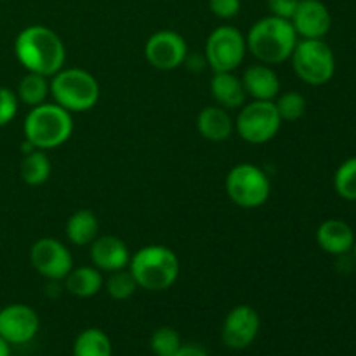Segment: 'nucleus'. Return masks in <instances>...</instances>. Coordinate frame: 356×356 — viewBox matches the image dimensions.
Returning <instances> with one entry per match:
<instances>
[{
    "instance_id": "1",
    "label": "nucleus",
    "mask_w": 356,
    "mask_h": 356,
    "mask_svg": "<svg viewBox=\"0 0 356 356\" xmlns=\"http://www.w3.org/2000/svg\"><path fill=\"white\" fill-rule=\"evenodd\" d=\"M14 54L26 72L51 79L65 68L66 47L59 35L44 24H30L17 33Z\"/></svg>"
},
{
    "instance_id": "2",
    "label": "nucleus",
    "mask_w": 356,
    "mask_h": 356,
    "mask_svg": "<svg viewBox=\"0 0 356 356\" xmlns=\"http://www.w3.org/2000/svg\"><path fill=\"white\" fill-rule=\"evenodd\" d=\"M298 33L291 19L278 16H266L256 21L247 35V51L264 65H280L291 59L298 44Z\"/></svg>"
},
{
    "instance_id": "3",
    "label": "nucleus",
    "mask_w": 356,
    "mask_h": 356,
    "mask_svg": "<svg viewBox=\"0 0 356 356\" xmlns=\"http://www.w3.org/2000/svg\"><path fill=\"white\" fill-rule=\"evenodd\" d=\"M129 271L139 289L163 292L176 284L179 277V257L165 245L141 247L129 261Z\"/></svg>"
},
{
    "instance_id": "4",
    "label": "nucleus",
    "mask_w": 356,
    "mask_h": 356,
    "mask_svg": "<svg viewBox=\"0 0 356 356\" xmlns=\"http://www.w3.org/2000/svg\"><path fill=\"white\" fill-rule=\"evenodd\" d=\"M23 132L24 139L37 149L58 148L65 145L72 136V113L56 103H42L28 111Z\"/></svg>"
},
{
    "instance_id": "5",
    "label": "nucleus",
    "mask_w": 356,
    "mask_h": 356,
    "mask_svg": "<svg viewBox=\"0 0 356 356\" xmlns=\"http://www.w3.org/2000/svg\"><path fill=\"white\" fill-rule=\"evenodd\" d=\"M49 83L54 103L70 113L92 110L99 101V83L87 70L61 68L49 79Z\"/></svg>"
},
{
    "instance_id": "6",
    "label": "nucleus",
    "mask_w": 356,
    "mask_h": 356,
    "mask_svg": "<svg viewBox=\"0 0 356 356\" xmlns=\"http://www.w3.org/2000/svg\"><path fill=\"white\" fill-rule=\"evenodd\" d=\"M296 75L308 86H323L336 72L334 52L322 38H302L291 56Z\"/></svg>"
},
{
    "instance_id": "7",
    "label": "nucleus",
    "mask_w": 356,
    "mask_h": 356,
    "mask_svg": "<svg viewBox=\"0 0 356 356\" xmlns=\"http://www.w3.org/2000/svg\"><path fill=\"white\" fill-rule=\"evenodd\" d=\"M226 193L238 207L257 209L270 198V177L254 163H238L226 176Z\"/></svg>"
},
{
    "instance_id": "8",
    "label": "nucleus",
    "mask_w": 356,
    "mask_h": 356,
    "mask_svg": "<svg viewBox=\"0 0 356 356\" xmlns=\"http://www.w3.org/2000/svg\"><path fill=\"white\" fill-rule=\"evenodd\" d=\"M282 118L275 101H256L245 103L235 118V131L243 141L250 145H264L278 134Z\"/></svg>"
},
{
    "instance_id": "9",
    "label": "nucleus",
    "mask_w": 356,
    "mask_h": 356,
    "mask_svg": "<svg viewBox=\"0 0 356 356\" xmlns=\"http://www.w3.org/2000/svg\"><path fill=\"white\" fill-rule=\"evenodd\" d=\"M247 52V42L242 31L229 24L218 26L207 38L205 59L212 72H233L243 63Z\"/></svg>"
},
{
    "instance_id": "10",
    "label": "nucleus",
    "mask_w": 356,
    "mask_h": 356,
    "mask_svg": "<svg viewBox=\"0 0 356 356\" xmlns=\"http://www.w3.org/2000/svg\"><path fill=\"white\" fill-rule=\"evenodd\" d=\"M31 266L51 282L65 280L72 271L73 259L65 243L56 238H40L31 245Z\"/></svg>"
},
{
    "instance_id": "11",
    "label": "nucleus",
    "mask_w": 356,
    "mask_h": 356,
    "mask_svg": "<svg viewBox=\"0 0 356 356\" xmlns=\"http://www.w3.org/2000/svg\"><path fill=\"white\" fill-rule=\"evenodd\" d=\"M186 40L172 30L156 31L146 40L145 58L156 70L172 72L186 61Z\"/></svg>"
},
{
    "instance_id": "12",
    "label": "nucleus",
    "mask_w": 356,
    "mask_h": 356,
    "mask_svg": "<svg viewBox=\"0 0 356 356\" xmlns=\"http://www.w3.org/2000/svg\"><path fill=\"white\" fill-rule=\"evenodd\" d=\"M40 329L37 312L26 305H9L0 309V337L9 346H21L35 339Z\"/></svg>"
},
{
    "instance_id": "13",
    "label": "nucleus",
    "mask_w": 356,
    "mask_h": 356,
    "mask_svg": "<svg viewBox=\"0 0 356 356\" xmlns=\"http://www.w3.org/2000/svg\"><path fill=\"white\" fill-rule=\"evenodd\" d=\"M261 330L259 313L252 306L240 305L235 306L232 312L226 315L222 323L221 339L226 348L229 350H245L256 341L257 334Z\"/></svg>"
},
{
    "instance_id": "14",
    "label": "nucleus",
    "mask_w": 356,
    "mask_h": 356,
    "mask_svg": "<svg viewBox=\"0 0 356 356\" xmlns=\"http://www.w3.org/2000/svg\"><path fill=\"white\" fill-rule=\"evenodd\" d=\"M291 23L298 37L323 38L332 26V17L322 0H301Z\"/></svg>"
},
{
    "instance_id": "15",
    "label": "nucleus",
    "mask_w": 356,
    "mask_h": 356,
    "mask_svg": "<svg viewBox=\"0 0 356 356\" xmlns=\"http://www.w3.org/2000/svg\"><path fill=\"white\" fill-rule=\"evenodd\" d=\"M89 247L92 266L97 268L99 271H108V273H111V271L124 270V268L129 266L131 252H129L124 240H120L118 236H97Z\"/></svg>"
},
{
    "instance_id": "16",
    "label": "nucleus",
    "mask_w": 356,
    "mask_h": 356,
    "mask_svg": "<svg viewBox=\"0 0 356 356\" xmlns=\"http://www.w3.org/2000/svg\"><path fill=\"white\" fill-rule=\"evenodd\" d=\"M242 83L247 96L256 101H275L280 94V79L270 65H250L243 72Z\"/></svg>"
},
{
    "instance_id": "17",
    "label": "nucleus",
    "mask_w": 356,
    "mask_h": 356,
    "mask_svg": "<svg viewBox=\"0 0 356 356\" xmlns=\"http://www.w3.org/2000/svg\"><path fill=\"white\" fill-rule=\"evenodd\" d=\"M316 242L325 252L332 254V256H343V254L353 250V228L341 219H327L316 232Z\"/></svg>"
},
{
    "instance_id": "18",
    "label": "nucleus",
    "mask_w": 356,
    "mask_h": 356,
    "mask_svg": "<svg viewBox=\"0 0 356 356\" xmlns=\"http://www.w3.org/2000/svg\"><path fill=\"white\" fill-rule=\"evenodd\" d=\"M211 92L218 106L226 110H240L249 97L242 79H238L233 72L214 73L211 80Z\"/></svg>"
},
{
    "instance_id": "19",
    "label": "nucleus",
    "mask_w": 356,
    "mask_h": 356,
    "mask_svg": "<svg viewBox=\"0 0 356 356\" xmlns=\"http://www.w3.org/2000/svg\"><path fill=\"white\" fill-rule=\"evenodd\" d=\"M197 129L202 138L207 141L222 143L229 139L235 131V120L226 108L207 106L198 113Z\"/></svg>"
},
{
    "instance_id": "20",
    "label": "nucleus",
    "mask_w": 356,
    "mask_h": 356,
    "mask_svg": "<svg viewBox=\"0 0 356 356\" xmlns=\"http://www.w3.org/2000/svg\"><path fill=\"white\" fill-rule=\"evenodd\" d=\"M104 287V278L101 271L94 266L72 268L65 278V289L72 296L80 299H89L99 294Z\"/></svg>"
},
{
    "instance_id": "21",
    "label": "nucleus",
    "mask_w": 356,
    "mask_h": 356,
    "mask_svg": "<svg viewBox=\"0 0 356 356\" xmlns=\"http://www.w3.org/2000/svg\"><path fill=\"white\" fill-rule=\"evenodd\" d=\"M66 236L73 245H90L99 236V221L92 211H76L66 222Z\"/></svg>"
},
{
    "instance_id": "22",
    "label": "nucleus",
    "mask_w": 356,
    "mask_h": 356,
    "mask_svg": "<svg viewBox=\"0 0 356 356\" xmlns=\"http://www.w3.org/2000/svg\"><path fill=\"white\" fill-rule=\"evenodd\" d=\"M72 356H113V344L104 330L90 327L76 336Z\"/></svg>"
},
{
    "instance_id": "23",
    "label": "nucleus",
    "mask_w": 356,
    "mask_h": 356,
    "mask_svg": "<svg viewBox=\"0 0 356 356\" xmlns=\"http://www.w3.org/2000/svg\"><path fill=\"white\" fill-rule=\"evenodd\" d=\"M19 176L28 186H40L51 176V160L44 149H33L21 160Z\"/></svg>"
},
{
    "instance_id": "24",
    "label": "nucleus",
    "mask_w": 356,
    "mask_h": 356,
    "mask_svg": "<svg viewBox=\"0 0 356 356\" xmlns=\"http://www.w3.org/2000/svg\"><path fill=\"white\" fill-rule=\"evenodd\" d=\"M51 94V83L49 76L38 75V73L28 72L17 83L16 96L21 103L28 104L30 108L45 103L47 96Z\"/></svg>"
},
{
    "instance_id": "25",
    "label": "nucleus",
    "mask_w": 356,
    "mask_h": 356,
    "mask_svg": "<svg viewBox=\"0 0 356 356\" xmlns=\"http://www.w3.org/2000/svg\"><path fill=\"white\" fill-rule=\"evenodd\" d=\"M104 287H106L108 296L115 301H125V299H131L134 296L138 284H136L134 277L129 270H118L111 271L108 280L104 282Z\"/></svg>"
},
{
    "instance_id": "26",
    "label": "nucleus",
    "mask_w": 356,
    "mask_h": 356,
    "mask_svg": "<svg viewBox=\"0 0 356 356\" xmlns=\"http://www.w3.org/2000/svg\"><path fill=\"white\" fill-rule=\"evenodd\" d=\"M334 188L344 200L356 202V156L341 163L334 176Z\"/></svg>"
},
{
    "instance_id": "27",
    "label": "nucleus",
    "mask_w": 356,
    "mask_h": 356,
    "mask_svg": "<svg viewBox=\"0 0 356 356\" xmlns=\"http://www.w3.org/2000/svg\"><path fill=\"white\" fill-rule=\"evenodd\" d=\"M275 106L282 122H298L306 111V99L298 90H291V92L278 94Z\"/></svg>"
},
{
    "instance_id": "28",
    "label": "nucleus",
    "mask_w": 356,
    "mask_h": 356,
    "mask_svg": "<svg viewBox=\"0 0 356 356\" xmlns=\"http://www.w3.org/2000/svg\"><path fill=\"white\" fill-rule=\"evenodd\" d=\"M181 344L179 332L172 327H159L149 337V348L155 356H172Z\"/></svg>"
},
{
    "instance_id": "29",
    "label": "nucleus",
    "mask_w": 356,
    "mask_h": 356,
    "mask_svg": "<svg viewBox=\"0 0 356 356\" xmlns=\"http://www.w3.org/2000/svg\"><path fill=\"white\" fill-rule=\"evenodd\" d=\"M17 106H19V99H17L16 92L7 87H0V127L14 120Z\"/></svg>"
},
{
    "instance_id": "30",
    "label": "nucleus",
    "mask_w": 356,
    "mask_h": 356,
    "mask_svg": "<svg viewBox=\"0 0 356 356\" xmlns=\"http://www.w3.org/2000/svg\"><path fill=\"white\" fill-rule=\"evenodd\" d=\"M209 7L219 19H233L242 9V0H209Z\"/></svg>"
},
{
    "instance_id": "31",
    "label": "nucleus",
    "mask_w": 356,
    "mask_h": 356,
    "mask_svg": "<svg viewBox=\"0 0 356 356\" xmlns=\"http://www.w3.org/2000/svg\"><path fill=\"white\" fill-rule=\"evenodd\" d=\"M301 0H268V7H270L271 14L284 19H291L294 16L296 9H298Z\"/></svg>"
},
{
    "instance_id": "32",
    "label": "nucleus",
    "mask_w": 356,
    "mask_h": 356,
    "mask_svg": "<svg viewBox=\"0 0 356 356\" xmlns=\"http://www.w3.org/2000/svg\"><path fill=\"white\" fill-rule=\"evenodd\" d=\"M172 356H209V353L200 344H181Z\"/></svg>"
},
{
    "instance_id": "33",
    "label": "nucleus",
    "mask_w": 356,
    "mask_h": 356,
    "mask_svg": "<svg viewBox=\"0 0 356 356\" xmlns=\"http://www.w3.org/2000/svg\"><path fill=\"white\" fill-rule=\"evenodd\" d=\"M0 356H10V346L0 337Z\"/></svg>"
},
{
    "instance_id": "34",
    "label": "nucleus",
    "mask_w": 356,
    "mask_h": 356,
    "mask_svg": "<svg viewBox=\"0 0 356 356\" xmlns=\"http://www.w3.org/2000/svg\"><path fill=\"white\" fill-rule=\"evenodd\" d=\"M353 252H355V259H356V240H355V245H353Z\"/></svg>"
},
{
    "instance_id": "35",
    "label": "nucleus",
    "mask_w": 356,
    "mask_h": 356,
    "mask_svg": "<svg viewBox=\"0 0 356 356\" xmlns=\"http://www.w3.org/2000/svg\"><path fill=\"white\" fill-rule=\"evenodd\" d=\"M10 356H13V355H10Z\"/></svg>"
}]
</instances>
